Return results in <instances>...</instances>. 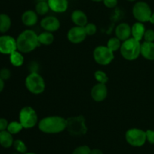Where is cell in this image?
Returning a JSON list of instances; mask_svg holds the SVG:
<instances>
[{"label": "cell", "instance_id": "cell-2", "mask_svg": "<svg viewBox=\"0 0 154 154\" xmlns=\"http://www.w3.org/2000/svg\"><path fill=\"white\" fill-rule=\"evenodd\" d=\"M17 48L21 53H29L40 45L38 35L32 30L23 31L17 38Z\"/></svg>", "mask_w": 154, "mask_h": 154}, {"label": "cell", "instance_id": "cell-25", "mask_svg": "<svg viewBox=\"0 0 154 154\" xmlns=\"http://www.w3.org/2000/svg\"><path fill=\"white\" fill-rule=\"evenodd\" d=\"M23 128V127L21 125L20 122H17V121H13V122H11L8 124L7 131H9L11 134H18Z\"/></svg>", "mask_w": 154, "mask_h": 154}, {"label": "cell", "instance_id": "cell-36", "mask_svg": "<svg viewBox=\"0 0 154 154\" xmlns=\"http://www.w3.org/2000/svg\"><path fill=\"white\" fill-rule=\"evenodd\" d=\"M90 154H103V152L99 149H91Z\"/></svg>", "mask_w": 154, "mask_h": 154}, {"label": "cell", "instance_id": "cell-16", "mask_svg": "<svg viewBox=\"0 0 154 154\" xmlns=\"http://www.w3.org/2000/svg\"><path fill=\"white\" fill-rule=\"evenodd\" d=\"M72 22L78 27H85L88 24V19L86 14L81 10H75L71 15Z\"/></svg>", "mask_w": 154, "mask_h": 154}, {"label": "cell", "instance_id": "cell-41", "mask_svg": "<svg viewBox=\"0 0 154 154\" xmlns=\"http://www.w3.org/2000/svg\"><path fill=\"white\" fill-rule=\"evenodd\" d=\"M127 1H129V2H134V1H135V0H127Z\"/></svg>", "mask_w": 154, "mask_h": 154}, {"label": "cell", "instance_id": "cell-10", "mask_svg": "<svg viewBox=\"0 0 154 154\" xmlns=\"http://www.w3.org/2000/svg\"><path fill=\"white\" fill-rule=\"evenodd\" d=\"M17 50V41L11 36L4 35L0 36V53L3 54H9Z\"/></svg>", "mask_w": 154, "mask_h": 154}, {"label": "cell", "instance_id": "cell-27", "mask_svg": "<svg viewBox=\"0 0 154 154\" xmlns=\"http://www.w3.org/2000/svg\"><path fill=\"white\" fill-rule=\"evenodd\" d=\"M13 146L14 147V149H16L17 152H20V153L24 154L26 152L27 146L23 140H19V139H18V140H15L14 141Z\"/></svg>", "mask_w": 154, "mask_h": 154}, {"label": "cell", "instance_id": "cell-3", "mask_svg": "<svg viewBox=\"0 0 154 154\" xmlns=\"http://www.w3.org/2000/svg\"><path fill=\"white\" fill-rule=\"evenodd\" d=\"M141 44L140 41L131 37L123 41L120 47V53L126 60L132 61L135 60L141 55Z\"/></svg>", "mask_w": 154, "mask_h": 154}, {"label": "cell", "instance_id": "cell-34", "mask_svg": "<svg viewBox=\"0 0 154 154\" xmlns=\"http://www.w3.org/2000/svg\"><path fill=\"white\" fill-rule=\"evenodd\" d=\"M104 5L108 8H113L116 7L118 3V0H103Z\"/></svg>", "mask_w": 154, "mask_h": 154}, {"label": "cell", "instance_id": "cell-38", "mask_svg": "<svg viewBox=\"0 0 154 154\" xmlns=\"http://www.w3.org/2000/svg\"><path fill=\"white\" fill-rule=\"evenodd\" d=\"M150 22L152 24H154V12L153 13H152L151 18H150Z\"/></svg>", "mask_w": 154, "mask_h": 154}, {"label": "cell", "instance_id": "cell-6", "mask_svg": "<svg viewBox=\"0 0 154 154\" xmlns=\"http://www.w3.org/2000/svg\"><path fill=\"white\" fill-rule=\"evenodd\" d=\"M19 122L23 128H32L38 122V116L36 111L29 106L23 107L19 113Z\"/></svg>", "mask_w": 154, "mask_h": 154}, {"label": "cell", "instance_id": "cell-9", "mask_svg": "<svg viewBox=\"0 0 154 154\" xmlns=\"http://www.w3.org/2000/svg\"><path fill=\"white\" fill-rule=\"evenodd\" d=\"M93 59L100 65H108L114 58V52L105 45L97 46L93 51Z\"/></svg>", "mask_w": 154, "mask_h": 154}, {"label": "cell", "instance_id": "cell-33", "mask_svg": "<svg viewBox=\"0 0 154 154\" xmlns=\"http://www.w3.org/2000/svg\"><path fill=\"white\" fill-rule=\"evenodd\" d=\"M146 136H147V141H148L151 144H154V130H147Z\"/></svg>", "mask_w": 154, "mask_h": 154}, {"label": "cell", "instance_id": "cell-12", "mask_svg": "<svg viewBox=\"0 0 154 154\" xmlns=\"http://www.w3.org/2000/svg\"><path fill=\"white\" fill-rule=\"evenodd\" d=\"M40 24L45 31L51 32V33L57 31L60 27V20L54 16L45 17L41 21Z\"/></svg>", "mask_w": 154, "mask_h": 154}, {"label": "cell", "instance_id": "cell-5", "mask_svg": "<svg viewBox=\"0 0 154 154\" xmlns=\"http://www.w3.org/2000/svg\"><path fill=\"white\" fill-rule=\"evenodd\" d=\"M25 85L27 90L34 95L42 94L45 89V82L43 77L36 72H32L27 75Z\"/></svg>", "mask_w": 154, "mask_h": 154}, {"label": "cell", "instance_id": "cell-13", "mask_svg": "<svg viewBox=\"0 0 154 154\" xmlns=\"http://www.w3.org/2000/svg\"><path fill=\"white\" fill-rule=\"evenodd\" d=\"M108 95V88L106 84L98 83L95 85L91 90V97L96 102H102Z\"/></svg>", "mask_w": 154, "mask_h": 154}, {"label": "cell", "instance_id": "cell-20", "mask_svg": "<svg viewBox=\"0 0 154 154\" xmlns=\"http://www.w3.org/2000/svg\"><path fill=\"white\" fill-rule=\"evenodd\" d=\"M13 134L7 130L0 131V145L4 148H9L14 144Z\"/></svg>", "mask_w": 154, "mask_h": 154}, {"label": "cell", "instance_id": "cell-37", "mask_svg": "<svg viewBox=\"0 0 154 154\" xmlns=\"http://www.w3.org/2000/svg\"><path fill=\"white\" fill-rule=\"evenodd\" d=\"M4 86H5V83H4V80L0 78V93L2 91V90L4 89Z\"/></svg>", "mask_w": 154, "mask_h": 154}, {"label": "cell", "instance_id": "cell-28", "mask_svg": "<svg viewBox=\"0 0 154 154\" xmlns=\"http://www.w3.org/2000/svg\"><path fill=\"white\" fill-rule=\"evenodd\" d=\"M94 76L99 83L106 84L108 81V77L107 74L102 70L96 71L94 73Z\"/></svg>", "mask_w": 154, "mask_h": 154}, {"label": "cell", "instance_id": "cell-15", "mask_svg": "<svg viewBox=\"0 0 154 154\" xmlns=\"http://www.w3.org/2000/svg\"><path fill=\"white\" fill-rule=\"evenodd\" d=\"M50 9L56 13H63L69 7L68 0H48Z\"/></svg>", "mask_w": 154, "mask_h": 154}, {"label": "cell", "instance_id": "cell-29", "mask_svg": "<svg viewBox=\"0 0 154 154\" xmlns=\"http://www.w3.org/2000/svg\"><path fill=\"white\" fill-rule=\"evenodd\" d=\"M91 149L87 145L79 146L74 149L72 154H90Z\"/></svg>", "mask_w": 154, "mask_h": 154}, {"label": "cell", "instance_id": "cell-14", "mask_svg": "<svg viewBox=\"0 0 154 154\" xmlns=\"http://www.w3.org/2000/svg\"><path fill=\"white\" fill-rule=\"evenodd\" d=\"M115 34L116 37L118 38L120 41H126V39L131 38L132 27L126 23H121L116 28Z\"/></svg>", "mask_w": 154, "mask_h": 154}, {"label": "cell", "instance_id": "cell-24", "mask_svg": "<svg viewBox=\"0 0 154 154\" xmlns=\"http://www.w3.org/2000/svg\"><path fill=\"white\" fill-rule=\"evenodd\" d=\"M50 10L48 2L40 1L36 4L35 12L38 15H45Z\"/></svg>", "mask_w": 154, "mask_h": 154}, {"label": "cell", "instance_id": "cell-4", "mask_svg": "<svg viewBox=\"0 0 154 154\" xmlns=\"http://www.w3.org/2000/svg\"><path fill=\"white\" fill-rule=\"evenodd\" d=\"M66 129L73 136L84 135L87 131L84 116L80 115L68 118L66 119Z\"/></svg>", "mask_w": 154, "mask_h": 154}, {"label": "cell", "instance_id": "cell-21", "mask_svg": "<svg viewBox=\"0 0 154 154\" xmlns=\"http://www.w3.org/2000/svg\"><path fill=\"white\" fill-rule=\"evenodd\" d=\"M38 42L40 45H49L54 42V36L51 32L45 31L38 35Z\"/></svg>", "mask_w": 154, "mask_h": 154}, {"label": "cell", "instance_id": "cell-1", "mask_svg": "<svg viewBox=\"0 0 154 154\" xmlns=\"http://www.w3.org/2000/svg\"><path fill=\"white\" fill-rule=\"evenodd\" d=\"M38 128L45 134H58L66 129V119L60 116H50L38 122Z\"/></svg>", "mask_w": 154, "mask_h": 154}, {"label": "cell", "instance_id": "cell-8", "mask_svg": "<svg viewBox=\"0 0 154 154\" xmlns=\"http://www.w3.org/2000/svg\"><path fill=\"white\" fill-rule=\"evenodd\" d=\"M152 10L150 5L145 2H138L132 8L133 16L138 22L145 23L150 21L152 15Z\"/></svg>", "mask_w": 154, "mask_h": 154}, {"label": "cell", "instance_id": "cell-32", "mask_svg": "<svg viewBox=\"0 0 154 154\" xmlns=\"http://www.w3.org/2000/svg\"><path fill=\"white\" fill-rule=\"evenodd\" d=\"M11 77V71L8 68H2L0 70V78L2 79L3 80L8 79Z\"/></svg>", "mask_w": 154, "mask_h": 154}, {"label": "cell", "instance_id": "cell-11", "mask_svg": "<svg viewBox=\"0 0 154 154\" xmlns=\"http://www.w3.org/2000/svg\"><path fill=\"white\" fill-rule=\"evenodd\" d=\"M87 33L84 27H72L67 33V38L70 42L73 44L81 43L85 40L87 37Z\"/></svg>", "mask_w": 154, "mask_h": 154}, {"label": "cell", "instance_id": "cell-19", "mask_svg": "<svg viewBox=\"0 0 154 154\" xmlns=\"http://www.w3.org/2000/svg\"><path fill=\"white\" fill-rule=\"evenodd\" d=\"M146 29L144 23L136 22L132 25V38L135 39L138 41H141L144 39V33H145Z\"/></svg>", "mask_w": 154, "mask_h": 154}, {"label": "cell", "instance_id": "cell-18", "mask_svg": "<svg viewBox=\"0 0 154 154\" xmlns=\"http://www.w3.org/2000/svg\"><path fill=\"white\" fill-rule=\"evenodd\" d=\"M141 54L147 60H154V42H143L141 46Z\"/></svg>", "mask_w": 154, "mask_h": 154}, {"label": "cell", "instance_id": "cell-23", "mask_svg": "<svg viewBox=\"0 0 154 154\" xmlns=\"http://www.w3.org/2000/svg\"><path fill=\"white\" fill-rule=\"evenodd\" d=\"M11 26V20L5 14H0V33H5L9 30Z\"/></svg>", "mask_w": 154, "mask_h": 154}, {"label": "cell", "instance_id": "cell-39", "mask_svg": "<svg viewBox=\"0 0 154 154\" xmlns=\"http://www.w3.org/2000/svg\"><path fill=\"white\" fill-rule=\"evenodd\" d=\"M92 1H93V2H102V1H103V0H92Z\"/></svg>", "mask_w": 154, "mask_h": 154}, {"label": "cell", "instance_id": "cell-7", "mask_svg": "<svg viewBox=\"0 0 154 154\" xmlns=\"http://www.w3.org/2000/svg\"><path fill=\"white\" fill-rule=\"evenodd\" d=\"M126 140L129 145L135 147H140L147 141L146 131L137 128H132L126 132Z\"/></svg>", "mask_w": 154, "mask_h": 154}, {"label": "cell", "instance_id": "cell-40", "mask_svg": "<svg viewBox=\"0 0 154 154\" xmlns=\"http://www.w3.org/2000/svg\"><path fill=\"white\" fill-rule=\"evenodd\" d=\"M24 154H35V153H34V152H26V153Z\"/></svg>", "mask_w": 154, "mask_h": 154}, {"label": "cell", "instance_id": "cell-22", "mask_svg": "<svg viewBox=\"0 0 154 154\" xmlns=\"http://www.w3.org/2000/svg\"><path fill=\"white\" fill-rule=\"evenodd\" d=\"M10 62L13 66H22L24 62V57L23 53L16 50L10 54Z\"/></svg>", "mask_w": 154, "mask_h": 154}, {"label": "cell", "instance_id": "cell-26", "mask_svg": "<svg viewBox=\"0 0 154 154\" xmlns=\"http://www.w3.org/2000/svg\"><path fill=\"white\" fill-rule=\"evenodd\" d=\"M121 41L117 37H113L111 38L108 41V43H107V46L109 49H111L113 52L117 51L121 47Z\"/></svg>", "mask_w": 154, "mask_h": 154}, {"label": "cell", "instance_id": "cell-31", "mask_svg": "<svg viewBox=\"0 0 154 154\" xmlns=\"http://www.w3.org/2000/svg\"><path fill=\"white\" fill-rule=\"evenodd\" d=\"M144 42H154V30H147L145 31L144 36Z\"/></svg>", "mask_w": 154, "mask_h": 154}, {"label": "cell", "instance_id": "cell-35", "mask_svg": "<svg viewBox=\"0 0 154 154\" xmlns=\"http://www.w3.org/2000/svg\"><path fill=\"white\" fill-rule=\"evenodd\" d=\"M8 122L5 118H0V131H5L7 130L8 126Z\"/></svg>", "mask_w": 154, "mask_h": 154}, {"label": "cell", "instance_id": "cell-30", "mask_svg": "<svg viewBox=\"0 0 154 154\" xmlns=\"http://www.w3.org/2000/svg\"><path fill=\"white\" fill-rule=\"evenodd\" d=\"M84 28H85V31L87 36H93L97 31V27L96 26V24H93V23H88L84 27Z\"/></svg>", "mask_w": 154, "mask_h": 154}, {"label": "cell", "instance_id": "cell-17", "mask_svg": "<svg viewBox=\"0 0 154 154\" xmlns=\"http://www.w3.org/2000/svg\"><path fill=\"white\" fill-rule=\"evenodd\" d=\"M38 14L35 11L27 10L24 12L21 17L23 24L26 27H32L38 22Z\"/></svg>", "mask_w": 154, "mask_h": 154}]
</instances>
